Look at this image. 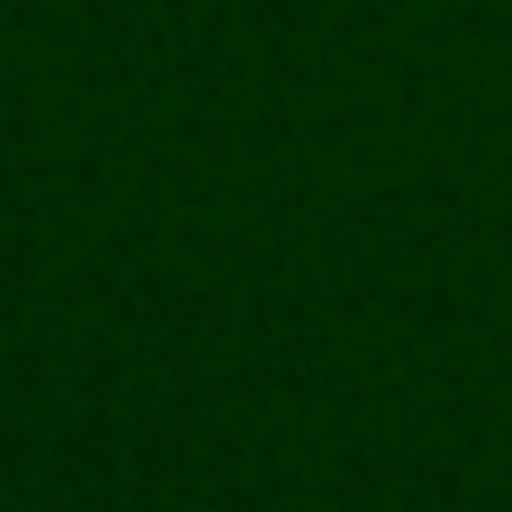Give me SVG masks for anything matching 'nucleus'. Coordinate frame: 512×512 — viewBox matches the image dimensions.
<instances>
[]
</instances>
